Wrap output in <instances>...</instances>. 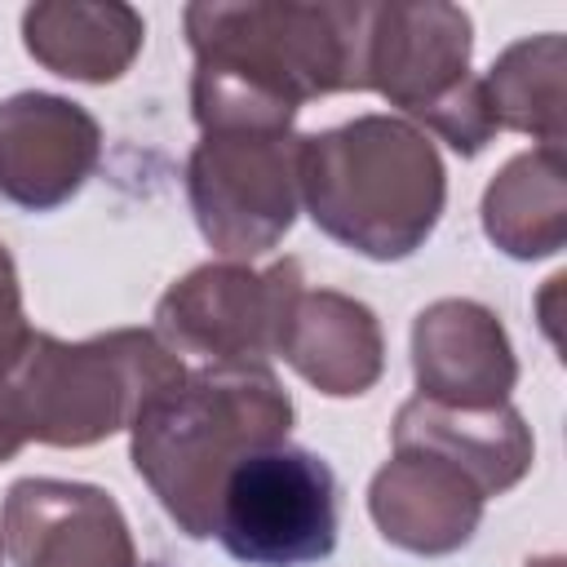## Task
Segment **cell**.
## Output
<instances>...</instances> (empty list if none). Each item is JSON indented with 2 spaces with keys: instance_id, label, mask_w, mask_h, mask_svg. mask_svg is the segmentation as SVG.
I'll return each mask as SVG.
<instances>
[{
  "instance_id": "cell-1",
  "label": "cell",
  "mask_w": 567,
  "mask_h": 567,
  "mask_svg": "<svg viewBox=\"0 0 567 567\" xmlns=\"http://www.w3.org/2000/svg\"><path fill=\"white\" fill-rule=\"evenodd\" d=\"M199 133H288L328 93H359L363 0H195L182 9Z\"/></svg>"
},
{
  "instance_id": "cell-2",
  "label": "cell",
  "mask_w": 567,
  "mask_h": 567,
  "mask_svg": "<svg viewBox=\"0 0 567 567\" xmlns=\"http://www.w3.org/2000/svg\"><path fill=\"white\" fill-rule=\"evenodd\" d=\"M292 416L270 368H186L128 425V456L177 532L208 540L226 474L244 456L288 443Z\"/></svg>"
},
{
  "instance_id": "cell-3",
  "label": "cell",
  "mask_w": 567,
  "mask_h": 567,
  "mask_svg": "<svg viewBox=\"0 0 567 567\" xmlns=\"http://www.w3.org/2000/svg\"><path fill=\"white\" fill-rule=\"evenodd\" d=\"M301 204L332 244L403 261L443 217L447 168L412 120L368 111L301 137Z\"/></svg>"
},
{
  "instance_id": "cell-4",
  "label": "cell",
  "mask_w": 567,
  "mask_h": 567,
  "mask_svg": "<svg viewBox=\"0 0 567 567\" xmlns=\"http://www.w3.org/2000/svg\"><path fill=\"white\" fill-rule=\"evenodd\" d=\"M186 377V363L151 328H111L84 341L27 332L9 359V390L27 443L93 447Z\"/></svg>"
},
{
  "instance_id": "cell-5",
  "label": "cell",
  "mask_w": 567,
  "mask_h": 567,
  "mask_svg": "<svg viewBox=\"0 0 567 567\" xmlns=\"http://www.w3.org/2000/svg\"><path fill=\"white\" fill-rule=\"evenodd\" d=\"M474 22L461 4H368L359 31V93H381L408 120H421L456 155L474 159L501 128L483 89L470 71Z\"/></svg>"
},
{
  "instance_id": "cell-6",
  "label": "cell",
  "mask_w": 567,
  "mask_h": 567,
  "mask_svg": "<svg viewBox=\"0 0 567 567\" xmlns=\"http://www.w3.org/2000/svg\"><path fill=\"white\" fill-rule=\"evenodd\" d=\"M337 474L297 443L244 456L217 496L213 536L244 567H310L337 549Z\"/></svg>"
},
{
  "instance_id": "cell-7",
  "label": "cell",
  "mask_w": 567,
  "mask_h": 567,
  "mask_svg": "<svg viewBox=\"0 0 567 567\" xmlns=\"http://www.w3.org/2000/svg\"><path fill=\"white\" fill-rule=\"evenodd\" d=\"M306 275L297 257H279L266 270L248 261H204L186 270L155 301V337L199 368H266L279 354V337Z\"/></svg>"
},
{
  "instance_id": "cell-8",
  "label": "cell",
  "mask_w": 567,
  "mask_h": 567,
  "mask_svg": "<svg viewBox=\"0 0 567 567\" xmlns=\"http://www.w3.org/2000/svg\"><path fill=\"white\" fill-rule=\"evenodd\" d=\"M306 133H204L186 155V199L199 235L226 261L284 244L301 213Z\"/></svg>"
},
{
  "instance_id": "cell-9",
  "label": "cell",
  "mask_w": 567,
  "mask_h": 567,
  "mask_svg": "<svg viewBox=\"0 0 567 567\" xmlns=\"http://www.w3.org/2000/svg\"><path fill=\"white\" fill-rule=\"evenodd\" d=\"M0 545L13 567H142L120 501L71 478H18L0 505Z\"/></svg>"
},
{
  "instance_id": "cell-10",
  "label": "cell",
  "mask_w": 567,
  "mask_h": 567,
  "mask_svg": "<svg viewBox=\"0 0 567 567\" xmlns=\"http://www.w3.org/2000/svg\"><path fill=\"white\" fill-rule=\"evenodd\" d=\"M102 159V124L62 93H13L0 102V199L53 213L84 190Z\"/></svg>"
},
{
  "instance_id": "cell-11",
  "label": "cell",
  "mask_w": 567,
  "mask_h": 567,
  "mask_svg": "<svg viewBox=\"0 0 567 567\" xmlns=\"http://www.w3.org/2000/svg\"><path fill=\"white\" fill-rule=\"evenodd\" d=\"M412 377L421 399L483 412L509 403L518 359L496 310L470 297H439L412 319Z\"/></svg>"
},
{
  "instance_id": "cell-12",
  "label": "cell",
  "mask_w": 567,
  "mask_h": 567,
  "mask_svg": "<svg viewBox=\"0 0 567 567\" xmlns=\"http://www.w3.org/2000/svg\"><path fill=\"white\" fill-rule=\"evenodd\" d=\"M487 496L470 474L421 447H394V456L368 483V514L377 532L416 558H443L474 540Z\"/></svg>"
},
{
  "instance_id": "cell-13",
  "label": "cell",
  "mask_w": 567,
  "mask_h": 567,
  "mask_svg": "<svg viewBox=\"0 0 567 567\" xmlns=\"http://www.w3.org/2000/svg\"><path fill=\"white\" fill-rule=\"evenodd\" d=\"M279 359L319 394H368L385 372V337L372 306L337 288H301L288 310Z\"/></svg>"
},
{
  "instance_id": "cell-14",
  "label": "cell",
  "mask_w": 567,
  "mask_h": 567,
  "mask_svg": "<svg viewBox=\"0 0 567 567\" xmlns=\"http://www.w3.org/2000/svg\"><path fill=\"white\" fill-rule=\"evenodd\" d=\"M390 439H394V447H421V452L443 456L447 465L470 474L487 501L518 487L536 461L532 425L523 421V412L514 403L461 412V408H443V403L412 394L394 412Z\"/></svg>"
},
{
  "instance_id": "cell-15",
  "label": "cell",
  "mask_w": 567,
  "mask_h": 567,
  "mask_svg": "<svg viewBox=\"0 0 567 567\" xmlns=\"http://www.w3.org/2000/svg\"><path fill=\"white\" fill-rule=\"evenodd\" d=\"M22 44L62 80L111 84L137 62L146 18L124 0H40L22 9Z\"/></svg>"
},
{
  "instance_id": "cell-16",
  "label": "cell",
  "mask_w": 567,
  "mask_h": 567,
  "mask_svg": "<svg viewBox=\"0 0 567 567\" xmlns=\"http://www.w3.org/2000/svg\"><path fill=\"white\" fill-rule=\"evenodd\" d=\"M483 235L514 261H540L567 244V164L558 146H532L505 159L487 182Z\"/></svg>"
},
{
  "instance_id": "cell-17",
  "label": "cell",
  "mask_w": 567,
  "mask_h": 567,
  "mask_svg": "<svg viewBox=\"0 0 567 567\" xmlns=\"http://www.w3.org/2000/svg\"><path fill=\"white\" fill-rule=\"evenodd\" d=\"M563 66L567 44L558 31L514 40L483 75L496 128H514L563 151Z\"/></svg>"
},
{
  "instance_id": "cell-18",
  "label": "cell",
  "mask_w": 567,
  "mask_h": 567,
  "mask_svg": "<svg viewBox=\"0 0 567 567\" xmlns=\"http://www.w3.org/2000/svg\"><path fill=\"white\" fill-rule=\"evenodd\" d=\"M27 332H31V323L22 315V279H18L9 248L0 244V359H9Z\"/></svg>"
},
{
  "instance_id": "cell-19",
  "label": "cell",
  "mask_w": 567,
  "mask_h": 567,
  "mask_svg": "<svg viewBox=\"0 0 567 567\" xmlns=\"http://www.w3.org/2000/svg\"><path fill=\"white\" fill-rule=\"evenodd\" d=\"M13 359V354H9ZM9 359H0V465L13 461L27 447V434L18 425V408H13V390H9Z\"/></svg>"
},
{
  "instance_id": "cell-20",
  "label": "cell",
  "mask_w": 567,
  "mask_h": 567,
  "mask_svg": "<svg viewBox=\"0 0 567 567\" xmlns=\"http://www.w3.org/2000/svg\"><path fill=\"white\" fill-rule=\"evenodd\" d=\"M527 567H563V558L558 554H545V558H532Z\"/></svg>"
}]
</instances>
